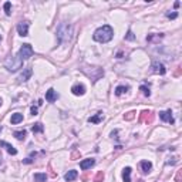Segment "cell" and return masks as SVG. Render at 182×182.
Listing matches in <instances>:
<instances>
[{"label":"cell","instance_id":"12","mask_svg":"<svg viewBox=\"0 0 182 182\" xmlns=\"http://www.w3.org/2000/svg\"><path fill=\"white\" fill-rule=\"evenodd\" d=\"M31 74H33V70L30 68V67H27V68H24L23 70V73L20 74V77H19V81H27V80H30V77H31Z\"/></svg>","mask_w":182,"mask_h":182},{"label":"cell","instance_id":"4","mask_svg":"<svg viewBox=\"0 0 182 182\" xmlns=\"http://www.w3.org/2000/svg\"><path fill=\"white\" fill-rule=\"evenodd\" d=\"M4 66H6V68H7L9 71L14 73V71H17L19 68H21L23 61H21L17 56H16V57H9L7 60H6V63H4Z\"/></svg>","mask_w":182,"mask_h":182},{"label":"cell","instance_id":"6","mask_svg":"<svg viewBox=\"0 0 182 182\" xmlns=\"http://www.w3.org/2000/svg\"><path fill=\"white\" fill-rule=\"evenodd\" d=\"M17 33L20 34L21 37H26L29 34V21H21L17 24Z\"/></svg>","mask_w":182,"mask_h":182},{"label":"cell","instance_id":"14","mask_svg":"<svg viewBox=\"0 0 182 182\" xmlns=\"http://www.w3.org/2000/svg\"><path fill=\"white\" fill-rule=\"evenodd\" d=\"M152 118H154V115L151 111H142L141 112V117H140V121L141 122H144V121L145 122H151Z\"/></svg>","mask_w":182,"mask_h":182},{"label":"cell","instance_id":"35","mask_svg":"<svg viewBox=\"0 0 182 182\" xmlns=\"http://www.w3.org/2000/svg\"><path fill=\"white\" fill-rule=\"evenodd\" d=\"M0 40H2V36H0Z\"/></svg>","mask_w":182,"mask_h":182},{"label":"cell","instance_id":"8","mask_svg":"<svg viewBox=\"0 0 182 182\" xmlns=\"http://www.w3.org/2000/svg\"><path fill=\"white\" fill-rule=\"evenodd\" d=\"M159 118H161L162 121H165V122H171V124H174V122H175L171 110H168V111H161V112H159Z\"/></svg>","mask_w":182,"mask_h":182},{"label":"cell","instance_id":"10","mask_svg":"<svg viewBox=\"0 0 182 182\" xmlns=\"http://www.w3.org/2000/svg\"><path fill=\"white\" fill-rule=\"evenodd\" d=\"M71 93L74 95H84V93H86V87H84L83 84H74L73 87H71Z\"/></svg>","mask_w":182,"mask_h":182},{"label":"cell","instance_id":"28","mask_svg":"<svg viewBox=\"0 0 182 182\" xmlns=\"http://www.w3.org/2000/svg\"><path fill=\"white\" fill-rule=\"evenodd\" d=\"M125 40H135V36H134V33L131 31V30L127 33V36H125Z\"/></svg>","mask_w":182,"mask_h":182},{"label":"cell","instance_id":"18","mask_svg":"<svg viewBox=\"0 0 182 182\" xmlns=\"http://www.w3.org/2000/svg\"><path fill=\"white\" fill-rule=\"evenodd\" d=\"M103 118H104L103 112H97L94 117H90V118H88V122H91V124H98Z\"/></svg>","mask_w":182,"mask_h":182},{"label":"cell","instance_id":"9","mask_svg":"<svg viewBox=\"0 0 182 182\" xmlns=\"http://www.w3.org/2000/svg\"><path fill=\"white\" fill-rule=\"evenodd\" d=\"M95 165V159H93V158H87V159H83V161L80 162V168L83 171H87L90 169L91 166Z\"/></svg>","mask_w":182,"mask_h":182},{"label":"cell","instance_id":"1","mask_svg":"<svg viewBox=\"0 0 182 182\" xmlns=\"http://www.w3.org/2000/svg\"><path fill=\"white\" fill-rule=\"evenodd\" d=\"M112 37H114V30H112L111 26L108 24H104L103 27L97 29L94 31V34H93V38L98 43H108Z\"/></svg>","mask_w":182,"mask_h":182},{"label":"cell","instance_id":"17","mask_svg":"<svg viewBox=\"0 0 182 182\" xmlns=\"http://www.w3.org/2000/svg\"><path fill=\"white\" fill-rule=\"evenodd\" d=\"M21 121H23V114H20V112L12 114V118H10V122H12V124H19Z\"/></svg>","mask_w":182,"mask_h":182},{"label":"cell","instance_id":"11","mask_svg":"<svg viewBox=\"0 0 182 182\" xmlns=\"http://www.w3.org/2000/svg\"><path fill=\"white\" fill-rule=\"evenodd\" d=\"M57 98H58V94H57V91L54 90V88H50V90L46 93V100H47L49 103H54Z\"/></svg>","mask_w":182,"mask_h":182},{"label":"cell","instance_id":"15","mask_svg":"<svg viewBox=\"0 0 182 182\" xmlns=\"http://www.w3.org/2000/svg\"><path fill=\"white\" fill-rule=\"evenodd\" d=\"M140 166H141V169H142V172L144 174H148L149 171L152 169V164L149 161H141L140 162Z\"/></svg>","mask_w":182,"mask_h":182},{"label":"cell","instance_id":"34","mask_svg":"<svg viewBox=\"0 0 182 182\" xmlns=\"http://www.w3.org/2000/svg\"><path fill=\"white\" fill-rule=\"evenodd\" d=\"M0 105H2V98H0Z\"/></svg>","mask_w":182,"mask_h":182},{"label":"cell","instance_id":"19","mask_svg":"<svg viewBox=\"0 0 182 182\" xmlns=\"http://www.w3.org/2000/svg\"><path fill=\"white\" fill-rule=\"evenodd\" d=\"M131 168L129 166H127V168H124V171H122V179H124V182H131Z\"/></svg>","mask_w":182,"mask_h":182},{"label":"cell","instance_id":"20","mask_svg":"<svg viewBox=\"0 0 182 182\" xmlns=\"http://www.w3.org/2000/svg\"><path fill=\"white\" fill-rule=\"evenodd\" d=\"M128 90H129L128 86H118V87L115 88V95H122V94H125Z\"/></svg>","mask_w":182,"mask_h":182},{"label":"cell","instance_id":"5","mask_svg":"<svg viewBox=\"0 0 182 182\" xmlns=\"http://www.w3.org/2000/svg\"><path fill=\"white\" fill-rule=\"evenodd\" d=\"M33 47L30 44H23L21 46V49L19 50V53H17V57L20 58L21 61H24V60H29L31 56H33Z\"/></svg>","mask_w":182,"mask_h":182},{"label":"cell","instance_id":"24","mask_svg":"<svg viewBox=\"0 0 182 182\" xmlns=\"http://www.w3.org/2000/svg\"><path fill=\"white\" fill-rule=\"evenodd\" d=\"M140 90L142 91V94H144L145 97H149V95H151V91H149V87H147V86H141Z\"/></svg>","mask_w":182,"mask_h":182},{"label":"cell","instance_id":"33","mask_svg":"<svg viewBox=\"0 0 182 182\" xmlns=\"http://www.w3.org/2000/svg\"><path fill=\"white\" fill-rule=\"evenodd\" d=\"M2 129H3V128H2V127H0V133H2Z\"/></svg>","mask_w":182,"mask_h":182},{"label":"cell","instance_id":"23","mask_svg":"<svg viewBox=\"0 0 182 182\" xmlns=\"http://www.w3.org/2000/svg\"><path fill=\"white\" fill-rule=\"evenodd\" d=\"M43 129H44V127H43L42 122H37V124H34L33 127H31V131H33L34 134H37V133H43Z\"/></svg>","mask_w":182,"mask_h":182},{"label":"cell","instance_id":"13","mask_svg":"<svg viewBox=\"0 0 182 182\" xmlns=\"http://www.w3.org/2000/svg\"><path fill=\"white\" fill-rule=\"evenodd\" d=\"M0 147H4V148H6V151H7L10 155H16V154H17V149L14 148L12 144L6 142V141H0Z\"/></svg>","mask_w":182,"mask_h":182},{"label":"cell","instance_id":"7","mask_svg":"<svg viewBox=\"0 0 182 182\" xmlns=\"http://www.w3.org/2000/svg\"><path fill=\"white\" fill-rule=\"evenodd\" d=\"M152 71L155 73V74H161V75H164V74L166 73V68H165V66H164L162 63L154 61V63H152Z\"/></svg>","mask_w":182,"mask_h":182},{"label":"cell","instance_id":"30","mask_svg":"<svg viewBox=\"0 0 182 182\" xmlns=\"http://www.w3.org/2000/svg\"><path fill=\"white\" fill-rule=\"evenodd\" d=\"M31 162H33L31 158H26V159H23V164H31Z\"/></svg>","mask_w":182,"mask_h":182},{"label":"cell","instance_id":"22","mask_svg":"<svg viewBox=\"0 0 182 182\" xmlns=\"http://www.w3.org/2000/svg\"><path fill=\"white\" fill-rule=\"evenodd\" d=\"M13 135L16 136L19 141H24V140H26V135H27V133H26V129H21V131H16V133L13 134Z\"/></svg>","mask_w":182,"mask_h":182},{"label":"cell","instance_id":"31","mask_svg":"<svg viewBox=\"0 0 182 182\" xmlns=\"http://www.w3.org/2000/svg\"><path fill=\"white\" fill-rule=\"evenodd\" d=\"M31 115H37V108L31 107Z\"/></svg>","mask_w":182,"mask_h":182},{"label":"cell","instance_id":"32","mask_svg":"<svg viewBox=\"0 0 182 182\" xmlns=\"http://www.w3.org/2000/svg\"><path fill=\"white\" fill-rule=\"evenodd\" d=\"M2 161H3V158H2V152H0V165H2Z\"/></svg>","mask_w":182,"mask_h":182},{"label":"cell","instance_id":"29","mask_svg":"<svg viewBox=\"0 0 182 182\" xmlns=\"http://www.w3.org/2000/svg\"><path fill=\"white\" fill-rule=\"evenodd\" d=\"M166 17H168V19H177V17H178V13H166Z\"/></svg>","mask_w":182,"mask_h":182},{"label":"cell","instance_id":"27","mask_svg":"<svg viewBox=\"0 0 182 182\" xmlns=\"http://www.w3.org/2000/svg\"><path fill=\"white\" fill-rule=\"evenodd\" d=\"M104 179V172H98L97 174V177L94 178V182H101Z\"/></svg>","mask_w":182,"mask_h":182},{"label":"cell","instance_id":"16","mask_svg":"<svg viewBox=\"0 0 182 182\" xmlns=\"http://www.w3.org/2000/svg\"><path fill=\"white\" fill-rule=\"evenodd\" d=\"M77 177H78V172L74 171V169H71V171H68V172L64 175V179H66L67 182H71V181H74Z\"/></svg>","mask_w":182,"mask_h":182},{"label":"cell","instance_id":"25","mask_svg":"<svg viewBox=\"0 0 182 182\" xmlns=\"http://www.w3.org/2000/svg\"><path fill=\"white\" fill-rule=\"evenodd\" d=\"M12 4L9 3V2H6V3H4V12H6V14H7V16H10V14H12Z\"/></svg>","mask_w":182,"mask_h":182},{"label":"cell","instance_id":"3","mask_svg":"<svg viewBox=\"0 0 182 182\" xmlns=\"http://www.w3.org/2000/svg\"><path fill=\"white\" fill-rule=\"evenodd\" d=\"M81 71H83L86 75H88L93 81H97V80L101 78L104 75V70L100 68V67H83Z\"/></svg>","mask_w":182,"mask_h":182},{"label":"cell","instance_id":"2","mask_svg":"<svg viewBox=\"0 0 182 182\" xmlns=\"http://www.w3.org/2000/svg\"><path fill=\"white\" fill-rule=\"evenodd\" d=\"M73 37V26L68 23H60L57 27V42L60 44L68 43Z\"/></svg>","mask_w":182,"mask_h":182},{"label":"cell","instance_id":"21","mask_svg":"<svg viewBox=\"0 0 182 182\" xmlns=\"http://www.w3.org/2000/svg\"><path fill=\"white\" fill-rule=\"evenodd\" d=\"M34 181L36 182H47V175L42 174V172H37V174H34Z\"/></svg>","mask_w":182,"mask_h":182},{"label":"cell","instance_id":"26","mask_svg":"<svg viewBox=\"0 0 182 182\" xmlns=\"http://www.w3.org/2000/svg\"><path fill=\"white\" fill-rule=\"evenodd\" d=\"M134 114H135V112H134V111H129V112H127V114H125V115H124V120H127V121L133 120V118H134Z\"/></svg>","mask_w":182,"mask_h":182}]
</instances>
